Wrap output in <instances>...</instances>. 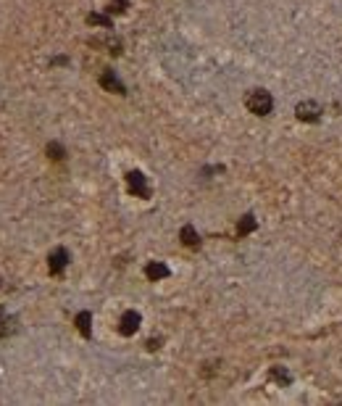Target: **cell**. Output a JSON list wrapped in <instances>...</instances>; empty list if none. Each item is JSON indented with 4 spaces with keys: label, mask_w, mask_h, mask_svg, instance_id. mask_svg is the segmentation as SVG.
<instances>
[{
    "label": "cell",
    "mask_w": 342,
    "mask_h": 406,
    "mask_svg": "<svg viewBox=\"0 0 342 406\" xmlns=\"http://www.w3.org/2000/svg\"><path fill=\"white\" fill-rule=\"evenodd\" d=\"M129 6V0H111V6H108V14H124Z\"/></svg>",
    "instance_id": "cell-16"
},
{
    "label": "cell",
    "mask_w": 342,
    "mask_h": 406,
    "mask_svg": "<svg viewBox=\"0 0 342 406\" xmlns=\"http://www.w3.org/2000/svg\"><path fill=\"white\" fill-rule=\"evenodd\" d=\"M69 261H72L69 251L66 248H55L50 256H48V269H50V274H61L66 266H69Z\"/></svg>",
    "instance_id": "cell-4"
},
{
    "label": "cell",
    "mask_w": 342,
    "mask_h": 406,
    "mask_svg": "<svg viewBox=\"0 0 342 406\" xmlns=\"http://www.w3.org/2000/svg\"><path fill=\"white\" fill-rule=\"evenodd\" d=\"M90 45L92 48H103L105 53H113V55L121 53V40L119 37H92Z\"/></svg>",
    "instance_id": "cell-7"
},
{
    "label": "cell",
    "mask_w": 342,
    "mask_h": 406,
    "mask_svg": "<svg viewBox=\"0 0 342 406\" xmlns=\"http://www.w3.org/2000/svg\"><path fill=\"white\" fill-rule=\"evenodd\" d=\"M295 113H298L300 122H318L321 119V106L316 100H303V103H298Z\"/></svg>",
    "instance_id": "cell-3"
},
{
    "label": "cell",
    "mask_w": 342,
    "mask_h": 406,
    "mask_svg": "<svg viewBox=\"0 0 342 406\" xmlns=\"http://www.w3.org/2000/svg\"><path fill=\"white\" fill-rule=\"evenodd\" d=\"M245 106L255 116H266V113H271V108H274V98H271L266 90H253L250 95L245 98Z\"/></svg>",
    "instance_id": "cell-1"
},
{
    "label": "cell",
    "mask_w": 342,
    "mask_h": 406,
    "mask_svg": "<svg viewBox=\"0 0 342 406\" xmlns=\"http://www.w3.org/2000/svg\"><path fill=\"white\" fill-rule=\"evenodd\" d=\"M63 64H69V58H66V55H61V58H53V66H63Z\"/></svg>",
    "instance_id": "cell-17"
},
{
    "label": "cell",
    "mask_w": 342,
    "mask_h": 406,
    "mask_svg": "<svg viewBox=\"0 0 342 406\" xmlns=\"http://www.w3.org/2000/svg\"><path fill=\"white\" fill-rule=\"evenodd\" d=\"M171 272H169V266L166 264H161V261H150L148 266H145V277L150 282H158V280H163V277H169Z\"/></svg>",
    "instance_id": "cell-8"
},
{
    "label": "cell",
    "mask_w": 342,
    "mask_h": 406,
    "mask_svg": "<svg viewBox=\"0 0 342 406\" xmlns=\"http://www.w3.org/2000/svg\"><path fill=\"white\" fill-rule=\"evenodd\" d=\"M48 156H50L53 161H63V158H66V150H63L61 143H48Z\"/></svg>",
    "instance_id": "cell-15"
},
{
    "label": "cell",
    "mask_w": 342,
    "mask_h": 406,
    "mask_svg": "<svg viewBox=\"0 0 342 406\" xmlns=\"http://www.w3.org/2000/svg\"><path fill=\"white\" fill-rule=\"evenodd\" d=\"M126 185H129V193L137 195V198H150V188H148V180L143 171H129Z\"/></svg>",
    "instance_id": "cell-2"
},
{
    "label": "cell",
    "mask_w": 342,
    "mask_h": 406,
    "mask_svg": "<svg viewBox=\"0 0 342 406\" xmlns=\"http://www.w3.org/2000/svg\"><path fill=\"white\" fill-rule=\"evenodd\" d=\"M255 229V216L253 214H245L240 219V224H237V235H247V232H253Z\"/></svg>",
    "instance_id": "cell-13"
},
{
    "label": "cell",
    "mask_w": 342,
    "mask_h": 406,
    "mask_svg": "<svg viewBox=\"0 0 342 406\" xmlns=\"http://www.w3.org/2000/svg\"><path fill=\"white\" fill-rule=\"evenodd\" d=\"M140 322H143V317H140V311H124L121 319H119V332L121 335H134L140 330Z\"/></svg>",
    "instance_id": "cell-5"
},
{
    "label": "cell",
    "mask_w": 342,
    "mask_h": 406,
    "mask_svg": "<svg viewBox=\"0 0 342 406\" xmlns=\"http://www.w3.org/2000/svg\"><path fill=\"white\" fill-rule=\"evenodd\" d=\"M158 345H161V340H156V338H150V340H148V348H150V351H156Z\"/></svg>",
    "instance_id": "cell-18"
},
{
    "label": "cell",
    "mask_w": 342,
    "mask_h": 406,
    "mask_svg": "<svg viewBox=\"0 0 342 406\" xmlns=\"http://www.w3.org/2000/svg\"><path fill=\"white\" fill-rule=\"evenodd\" d=\"M87 24L111 29V27H113V21H111V16H105V14H90V16H87Z\"/></svg>",
    "instance_id": "cell-12"
},
{
    "label": "cell",
    "mask_w": 342,
    "mask_h": 406,
    "mask_svg": "<svg viewBox=\"0 0 342 406\" xmlns=\"http://www.w3.org/2000/svg\"><path fill=\"white\" fill-rule=\"evenodd\" d=\"M100 87L108 90V92H119V95H124V92H126V87L119 82V77H116L111 69H105V72L100 74Z\"/></svg>",
    "instance_id": "cell-6"
},
{
    "label": "cell",
    "mask_w": 342,
    "mask_h": 406,
    "mask_svg": "<svg viewBox=\"0 0 342 406\" xmlns=\"http://www.w3.org/2000/svg\"><path fill=\"white\" fill-rule=\"evenodd\" d=\"M16 332V317H6L0 314V338H8V335Z\"/></svg>",
    "instance_id": "cell-11"
},
{
    "label": "cell",
    "mask_w": 342,
    "mask_h": 406,
    "mask_svg": "<svg viewBox=\"0 0 342 406\" xmlns=\"http://www.w3.org/2000/svg\"><path fill=\"white\" fill-rule=\"evenodd\" d=\"M90 324H92V314H90V311H79V314H77V327H79V332L85 335V338H90V335H92Z\"/></svg>",
    "instance_id": "cell-10"
},
{
    "label": "cell",
    "mask_w": 342,
    "mask_h": 406,
    "mask_svg": "<svg viewBox=\"0 0 342 406\" xmlns=\"http://www.w3.org/2000/svg\"><path fill=\"white\" fill-rule=\"evenodd\" d=\"M271 380H277L279 382V385H290V372H287V369H282V367H274V369H271Z\"/></svg>",
    "instance_id": "cell-14"
},
{
    "label": "cell",
    "mask_w": 342,
    "mask_h": 406,
    "mask_svg": "<svg viewBox=\"0 0 342 406\" xmlns=\"http://www.w3.org/2000/svg\"><path fill=\"white\" fill-rule=\"evenodd\" d=\"M179 240L184 243V246H190V248H197V246H200V235L195 232L192 224H184V227L179 229Z\"/></svg>",
    "instance_id": "cell-9"
}]
</instances>
